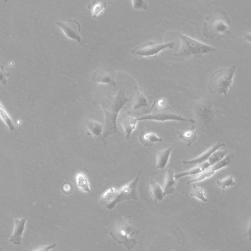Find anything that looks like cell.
<instances>
[{
    "mask_svg": "<svg viewBox=\"0 0 251 251\" xmlns=\"http://www.w3.org/2000/svg\"><path fill=\"white\" fill-rule=\"evenodd\" d=\"M26 220V217L15 220L13 231L9 238L11 243L16 245L20 244Z\"/></svg>",
    "mask_w": 251,
    "mask_h": 251,
    "instance_id": "4fadbf2b",
    "label": "cell"
},
{
    "mask_svg": "<svg viewBox=\"0 0 251 251\" xmlns=\"http://www.w3.org/2000/svg\"><path fill=\"white\" fill-rule=\"evenodd\" d=\"M236 69V66L232 65L213 72L207 84L209 91L214 94L226 95L232 85Z\"/></svg>",
    "mask_w": 251,
    "mask_h": 251,
    "instance_id": "3957f363",
    "label": "cell"
},
{
    "mask_svg": "<svg viewBox=\"0 0 251 251\" xmlns=\"http://www.w3.org/2000/svg\"><path fill=\"white\" fill-rule=\"evenodd\" d=\"M227 154V151L226 150H217L210 155L207 161L212 166L222 160Z\"/></svg>",
    "mask_w": 251,
    "mask_h": 251,
    "instance_id": "f1b7e54d",
    "label": "cell"
},
{
    "mask_svg": "<svg viewBox=\"0 0 251 251\" xmlns=\"http://www.w3.org/2000/svg\"><path fill=\"white\" fill-rule=\"evenodd\" d=\"M139 230L132 225L131 221L121 219L110 231V235L113 239L123 245L127 250L133 248L136 243L135 238L130 236L136 234Z\"/></svg>",
    "mask_w": 251,
    "mask_h": 251,
    "instance_id": "5b68a950",
    "label": "cell"
},
{
    "mask_svg": "<svg viewBox=\"0 0 251 251\" xmlns=\"http://www.w3.org/2000/svg\"><path fill=\"white\" fill-rule=\"evenodd\" d=\"M132 110H138L149 106L148 99L146 93L137 87H135L132 98Z\"/></svg>",
    "mask_w": 251,
    "mask_h": 251,
    "instance_id": "7c38bea8",
    "label": "cell"
},
{
    "mask_svg": "<svg viewBox=\"0 0 251 251\" xmlns=\"http://www.w3.org/2000/svg\"><path fill=\"white\" fill-rule=\"evenodd\" d=\"M149 188L150 195L154 202L162 201L165 196L163 188L156 182L151 180Z\"/></svg>",
    "mask_w": 251,
    "mask_h": 251,
    "instance_id": "7402d4cb",
    "label": "cell"
},
{
    "mask_svg": "<svg viewBox=\"0 0 251 251\" xmlns=\"http://www.w3.org/2000/svg\"><path fill=\"white\" fill-rule=\"evenodd\" d=\"M230 22V19L224 11L207 15L202 24V34L206 38L210 39L219 35H230L231 33L229 28Z\"/></svg>",
    "mask_w": 251,
    "mask_h": 251,
    "instance_id": "7a4b0ae2",
    "label": "cell"
},
{
    "mask_svg": "<svg viewBox=\"0 0 251 251\" xmlns=\"http://www.w3.org/2000/svg\"><path fill=\"white\" fill-rule=\"evenodd\" d=\"M9 73L6 72L3 65L0 66V84L5 85Z\"/></svg>",
    "mask_w": 251,
    "mask_h": 251,
    "instance_id": "4dcf8cb0",
    "label": "cell"
},
{
    "mask_svg": "<svg viewBox=\"0 0 251 251\" xmlns=\"http://www.w3.org/2000/svg\"><path fill=\"white\" fill-rule=\"evenodd\" d=\"M106 6L107 3L105 1L95 0L88 4V8L91 11L92 17L96 18L102 13Z\"/></svg>",
    "mask_w": 251,
    "mask_h": 251,
    "instance_id": "d4e9b609",
    "label": "cell"
},
{
    "mask_svg": "<svg viewBox=\"0 0 251 251\" xmlns=\"http://www.w3.org/2000/svg\"><path fill=\"white\" fill-rule=\"evenodd\" d=\"M85 123L88 131L91 135L95 137L102 135L104 127L100 123L93 120H87Z\"/></svg>",
    "mask_w": 251,
    "mask_h": 251,
    "instance_id": "cb8c5ba5",
    "label": "cell"
},
{
    "mask_svg": "<svg viewBox=\"0 0 251 251\" xmlns=\"http://www.w3.org/2000/svg\"><path fill=\"white\" fill-rule=\"evenodd\" d=\"M178 138L187 146H190L197 140L199 132L194 125L188 127L184 130H177Z\"/></svg>",
    "mask_w": 251,
    "mask_h": 251,
    "instance_id": "5bb4252c",
    "label": "cell"
},
{
    "mask_svg": "<svg viewBox=\"0 0 251 251\" xmlns=\"http://www.w3.org/2000/svg\"><path fill=\"white\" fill-rule=\"evenodd\" d=\"M175 43L150 41L132 50V53L140 57L154 58L162 50L172 49Z\"/></svg>",
    "mask_w": 251,
    "mask_h": 251,
    "instance_id": "52a82bcc",
    "label": "cell"
},
{
    "mask_svg": "<svg viewBox=\"0 0 251 251\" xmlns=\"http://www.w3.org/2000/svg\"><path fill=\"white\" fill-rule=\"evenodd\" d=\"M193 109L196 116L201 122L208 125L213 123L215 110L210 103L203 100L196 101L194 103Z\"/></svg>",
    "mask_w": 251,
    "mask_h": 251,
    "instance_id": "9c48e42d",
    "label": "cell"
},
{
    "mask_svg": "<svg viewBox=\"0 0 251 251\" xmlns=\"http://www.w3.org/2000/svg\"><path fill=\"white\" fill-rule=\"evenodd\" d=\"M180 42L178 51L174 53L176 57L201 58L203 55L215 51L217 49L207 44L193 39L189 36L177 33Z\"/></svg>",
    "mask_w": 251,
    "mask_h": 251,
    "instance_id": "277c9868",
    "label": "cell"
},
{
    "mask_svg": "<svg viewBox=\"0 0 251 251\" xmlns=\"http://www.w3.org/2000/svg\"><path fill=\"white\" fill-rule=\"evenodd\" d=\"M234 158L233 154H227L222 160L204 170L203 173L205 176L208 178L214 175L216 171L228 166L232 163Z\"/></svg>",
    "mask_w": 251,
    "mask_h": 251,
    "instance_id": "2e32d148",
    "label": "cell"
},
{
    "mask_svg": "<svg viewBox=\"0 0 251 251\" xmlns=\"http://www.w3.org/2000/svg\"><path fill=\"white\" fill-rule=\"evenodd\" d=\"M56 245L55 243H52L47 246H43L35 249L32 251H50V250L54 248Z\"/></svg>",
    "mask_w": 251,
    "mask_h": 251,
    "instance_id": "1f68e13d",
    "label": "cell"
},
{
    "mask_svg": "<svg viewBox=\"0 0 251 251\" xmlns=\"http://www.w3.org/2000/svg\"><path fill=\"white\" fill-rule=\"evenodd\" d=\"M0 118L5 123L8 128L13 131L15 126L13 120L4 108L3 105L0 102Z\"/></svg>",
    "mask_w": 251,
    "mask_h": 251,
    "instance_id": "4316f807",
    "label": "cell"
},
{
    "mask_svg": "<svg viewBox=\"0 0 251 251\" xmlns=\"http://www.w3.org/2000/svg\"><path fill=\"white\" fill-rule=\"evenodd\" d=\"M210 166H211V164L207 160L203 163L198 164L196 167H194L187 171L175 174L174 175V177L176 180H177L186 176L198 175L207 169Z\"/></svg>",
    "mask_w": 251,
    "mask_h": 251,
    "instance_id": "ffe728a7",
    "label": "cell"
},
{
    "mask_svg": "<svg viewBox=\"0 0 251 251\" xmlns=\"http://www.w3.org/2000/svg\"><path fill=\"white\" fill-rule=\"evenodd\" d=\"M225 146V144L223 143H218L214 145H213L212 146H211L210 148H209L208 149H207L206 151H205L204 152L202 153L201 155L198 156V157L191 160H183L182 163L186 165H192V164H200L202 163H203L207 160V159L209 158V157L210 156V155L215 151L218 150L219 149L222 147Z\"/></svg>",
    "mask_w": 251,
    "mask_h": 251,
    "instance_id": "9a60e30c",
    "label": "cell"
},
{
    "mask_svg": "<svg viewBox=\"0 0 251 251\" xmlns=\"http://www.w3.org/2000/svg\"><path fill=\"white\" fill-rule=\"evenodd\" d=\"M75 183L78 188L84 193L91 192L90 184L86 175L82 172H78L75 177Z\"/></svg>",
    "mask_w": 251,
    "mask_h": 251,
    "instance_id": "603a6c76",
    "label": "cell"
},
{
    "mask_svg": "<svg viewBox=\"0 0 251 251\" xmlns=\"http://www.w3.org/2000/svg\"><path fill=\"white\" fill-rule=\"evenodd\" d=\"M71 189L70 185L68 183H66L64 185L63 190L65 192L68 193Z\"/></svg>",
    "mask_w": 251,
    "mask_h": 251,
    "instance_id": "d6a6232c",
    "label": "cell"
},
{
    "mask_svg": "<svg viewBox=\"0 0 251 251\" xmlns=\"http://www.w3.org/2000/svg\"><path fill=\"white\" fill-rule=\"evenodd\" d=\"M223 251L220 250H218V251Z\"/></svg>",
    "mask_w": 251,
    "mask_h": 251,
    "instance_id": "836d02e7",
    "label": "cell"
},
{
    "mask_svg": "<svg viewBox=\"0 0 251 251\" xmlns=\"http://www.w3.org/2000/svg\"><path fill=\"white\" fill-rule=\"evenodd\" d=\"M139 121H154L157 122H165L168 121H176L190 122L194 124L195 121L192 119H187L183 117L180 114L173 112L171 110L163 109L136 118Z\"/></svg>",
    "mask_w": 251,
    "mask_h": 251,
    "instance_id": "ba28073f",
    "label": "cell"
},
{
    "mask_svg": "<svg viewBox=\"0 0 251 251\" xmlns=\"http://www.w3.org/2000/svg\"><path fill=\"white\" fill-rule=\"evenodd\" d=\"M130 100L126 97L124 88L119 89L114 96H109L100 102L104 113L103 138L119 133L117 119L121 110Z\"/></svg>",
    "mask_w": 251,
    "mask_h": 251,
    "instance_id": "6da1fadb",
    "label": "cell"
},
{
    "mask_svg": "<svg viewBox=\"0 0 251 251\" xmlns=\"http://www.w3.org/2000/svg\"><path fill=\"white\" fill-rule=\"evenodd\" d=\"M56 24L62 30L65 35L69 38L78 43L81 42L80 34V24L75 20L70 19L66 22L57 21Z\"/></svg>",
    "mask_w": 251,
    "mask_h": 251,
    "instance_id": "30bf717a",
    "label": "cell"
},
{
    "mask_svg": "<svg viewBox=\"0 0 251 251\" xmlns=\"http://www.w3.org/2000/svg\"><path fill=\"white\" fill-rule=\"evenodd\" d=\"M174 175V171L172 168L168 169L165 173L163 188L165 196L173 193L175 190L176 181Z\"/></svg>",
    "mask_w": 251,
    "mask_h": 251,
    "instance_id": "ac0fdd59",
    "label": "cell"
},
{
    "mask_svg": "<svg viewBox=\"0 0 251 251\" xmlns=\"http://www.w3.org/2000/svg\"><path fill=\"white\" fill-rule=\"evenodd\" d=\"M131 2L135 10L148 9V0H131Z\"/></svg>",
    "mask_w": 251,
    "mask_h": 251,
    "instance_id": "f546056e",
    "label": "cell"
},
{
    "mask_svg": "<svg viewBox=\"0 0 251 251\" xmlns=\"http://www.w3.org/2000/svg\"><path fill=\"white\" fill-rule=\"evenodd\" d=\"M140 143L145 147L153 146L155 143L161 142L163 138L151 131H142L139 135Z\"/></svg>",
    "mask_w": 251,
    "mask_h": 251,
    "instance_id": "d6986e66",
    "label": "cell"
},
{
    "mask_svg": "<svg viewBox=\"0 0 251 251\" xmlns=\"http://www.w3.org/2000/svg\"><path fill=\"white\" fill-rule=\"evenodd\" d=\"M91 80L95 83L106 84L110 86L116 85L114 79V73L102 70H97L92 75Z\"/></svg>",
    "mask_w": 251,
    "mask_h": 251,
    "instance_id": "8fae6325",
    "label": "cell"
},
{
    "mask_svg": "<svg viewBox=\"0 0 251 251\" xmlns=\"http://www.w3.org/2000/svg\"><path fill=\"white\" fill-rule=\"evenodd\" d=\"M142 173L140 170L137 176L132 181L117 189L111 202L106 207L113 209L119 203L128 200H137L138 199L137 187Z\"/></svg>",
    "mask_w": 251,
    "mask_h": 251,
    "instance_id": "8992f818",
    "label": "cell"
},
{
    "mask_svg": "<svg viewBox=\"0 0 251 251\" xmlns=\"http://www.w3.org/2000/svg\"><path fill=\"white\" fill-rule=\"evenodd\" d=\"M172 148L159 151L156 154V169L163 170L168 165Z\"/></svg>",
    "mask_w": 251,
    "mask_h": 251,
    "instance_id": "44dd1931",
    "label": "cell"
},
{
    "mask_svg": "<svg viewBox=\"0 0 251 251\" xmlns=\"http://www.w3.org/2000/svg\"><path fill=\"white\" fill-rule=\"evenodd\" d=\"M137 122L136 118L131 116L126 115L120 119V123L124 129L126 139L130 138L132 132L136 128Z\"/></svg>",
    "mask_w": 251,
    "mask_h": 251,
    "instance_id": "e0dca14e",
    "label": "cell"
},
{
    "mask_svg": "<svg viewBox=\"0 0 251 251\" xmlns=\"http://www.w3.org/2000/svg\"><path fill=\"white\" fill-rule=\"evenodd\" d=\"M216 183L223 190L235 185L233 175H229L222 179H217Z\"/></svg>",
    "mask_w": 251,
    "mask_h": 251,
    "instance_id": "83f0119b",
    "label": "cell"
},
{
    "mask_svg": "<svg viewBox=\"0 0 251 251\" xmlns=\"http://www.w3.org/2000/svg\"><path fill=\"white\" fill-rule=\"evenodd\" d=\"M190 196L203 202H207L208 201L206 197L204 189L195 183L192 184V187L190 191Z\"/></svg>",
    "mask_w": 251,
    "mask_h": 251,
    "instance_id": "484cf974",
    "label": "cell"
}]
</instances>
